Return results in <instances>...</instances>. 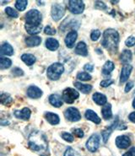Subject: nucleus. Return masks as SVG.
I'll return each mask as SVG.
<instances>
[{
    "label": "nucleus",
    "instance_id": "nucleus-47",
    "mask_svg": "<svg viewBox=\"0 0 135 156\" xmlns=\"http://www.w3.org/2000/svg\"><path fill=\"white\" fill-rule=\"evenodd\" d=\"M129 152L131 153L133 155L135 156V147H132L131 149H129Z\"/></svg>",
    "mask_w": 135,
    "mask_h": 156
},
{
    "label": "nucleus",
    "instance_id": "nucleus-50",
    "mask_svg": "<svg viewBox=\"0 0 135 156\" xmlns=\"http://www.w3.org/2000/svg\"><path fill=\"white\" fill-rule=\"evenodd\" d=\"M42 156H43V155H42Z\"/></svg>",
    "mask_w": 135,
    "mask_h": 156
},
{
    "label": "nucleus",
    "instance_id": "nucleus-36",
    "mask_svg": "<svg viewBox=\"0 0 135 156\" xmlns=\"http://www.w3.org/2000/svg\"><path fill=\"white\" fill-rule=\"evenodd\" d=\"M61 137L63 140H65V141L69 142V143H72L73 141V136L69 133H66V132H63L62 133V134H61Z\"/></svg>",
    "mask_w": 135,
    "mask_h": 156
},
{
    "label": "nucleus",
    "instance_id": "nucleus-19",
    "mask_svg": "<svg viewBox=\"0 0 135 156\" xmlns=\"http://www.w3.org/2000/svg\"><path fill=\"white\" fill-rule=\"evenodd\" d=\"M25 42L27 45V47H37L41 43V38L39 37H37V36H31V37L26 38Z\"/></svg>",
    "mask_w": 135,
    "mask_h": 156
},
{
    "label": "nucleus",
    "instance_id": "nucleus-48",
    "mask_svg": "<svg viewBox=\"0 0 135 156\" xmlns=\"http://www.w3.org/2000/svg\"><path fill=\"white\" fill-rule=\"evenodd\" d=\"M123 156H133V154H132L131 153L129 152V151H128V152H127V153H125L124 154H123Z\"/></svg>",
    "mask_w": 135,
    "mask_h": 156
},
{
    "label": "nucleus",
    "instance_id": "nucleus-29",
    "mask_svg": "<svg viewBox=\"0 0 135 156\" xmlns=\"http://www.w3.org/2000/svg\"><path fill=\"white\" fill-rule=\"evenodd\" d=\"M26 30L27 33H29L30 35L35 36V35L39 34L41 31L42 26L41 25H40V26H28V25H26Z\"/></svg>",
    "mask_w": 135,
    "mask_h": 156
},
{
    "label": "nucleus",
    "instance_id": "nucleus-41",
    "mask_svg": "<svg viewBox=\"0 0 135 156\" xmlns=\"http://www.w3.org/2000/svg\"><path fill=\"white\" fill-rule=\"evenodd\" d=\"M125 44H126V46L127 47H133L135 45V37H129L126 40V41H125Z\"/></svg>",
    "mask_w": 135,
    "mask_h": 156
},
{
    "label": "nucleus",
    "instance_id": "nucleus-25",
    "mask_svg": "<svg viewBox=\"0 0 135 156\" xmlns=\"http://www.w3.org/2000/svg\"><path fill=\"white\" fill-rule=\"evenodd\" d=\"M74 86L84 94H88L92 90V86L91 84H85V83H82L80 82H75Z\"/></svg>",
    "mask_w": 135,
    "mask_h": 156
},
{
    "label": "nucleus",
    "instance_id": "nucleus-44",
    "mask_svg": "<svg viewBox=\"0 0 135 156\" xmlns=\"http://www.w3.org/2000/svg\"><path fill=\"white\" fill-rule=\"evenodd\" d=\"M133 86H134V82L133 81H128L126 84V86H125V92L126 93L129 92L133 88Z\"/></svg>",
    "mask_w": 135,
    "mask_h": 156
},
{
    "label": "nucleus",
    "instance_id": "nucleus-42",
    "mask_svg": "<svg viewBox=\"0 0 135 156\" xmlns=\"http://www.w3.org/2000/svg\"><path fill=\"white\" fill-rule=\"evenodd\" d=\"M73 133H74V135L76 136V137H78V138H82L83 137H84V132H83V130L81 129V128H76V129H73Z\"/></svg>",
    "mask_w": 135,
    "mask_h": 156
},
{
    "label": "nucleus",
    "instance_id": "nucleus-16",
    "mask_svg": "<svg viewBox=\"0 0 135 156\" xmlns=\"http://www.w3.org/2000/svg\"><path fill=\"white\" fill-rule=\"evenodd\" d=\"M49 102L55 107H60L63 104V100L59 94H52L49 96Z\"/></svg>",
    "mask_w": 135,
    "mask_h": 156
},
{
    "label": "nucleus",
    "instance_id": "nucleus-14",
    "mask_svg": "<svg viewBox=\"0 0 135 156\" xmlns=\"http://www.w3.org/2000/svg\"><path fill=\"white\" fill-rule=\"evenodd\" d=\"M77 37H78V34L75 30H72V31L68 33L65 37V40H64L66 47H69V48H73L74 43L76 41Z\"/></svg>",
    "mask_w": 135,
    "mask_h": 156
},
{
    "label": "nucleus",
    "instance_id": "nucleus-2",
    "mask_svg": "<svg viewBox=\"0 0 135 156\" xmlns=\"http://www.w3.org/2000/svg\"><path fill=\"white\" fill-rule=\"evenodd\" d=\"M119 43V34L116 30L107 29L103 33L101 45L112 53H117Z\"/></svg>",
    "mask_w": 135,
    "mask_h": 156
},
{
    "label": "nucleus",
    "instance_id": "nucleus-31",
    "mask_svg": "<svg viewBox=\"0 0 135 156\" xmlns=\"http://www.w3.org/2000/svg\"><path fill=\"white\" fill-rule=\"evenodd\" d=\"M11 65H12V61L9 58H4V57L0 58V68H1V69H7L10 68Z\"/></svg>",
    "mask_w": 135,
    "mask_h": 156
},
{
    "label": "nucleus",
    "instance_id": "nucleus-8",
    "mask_svg": "<svg viewBox=\"0 0 135 156\" xmlns=\"http://www.w3.org/2000/svg\"><path fill=\"white\" fill-rule=\"evenodd\" d=\"M65 14V9L62 5L59 4H54L52 6L51 15L52 18L55 21H59L63 17Z\"/></svg>",
    "mask_w": 135,
    "mask_h": 156
},
{
    "label": "nucleus",
    "instance_id": "nucleus-28",
    "mask_svg": "<svg viewBox=\"0 0 135 156\" xmlns=\"http://www.w3.org/2000/svg\"><path fill=\"white\" fill-rule=\"evenodd\" d=\"M21 60L26 63V65L31 66L36 62V57L33 54H30V53H26L21 56Z\"/></svg>",
    "mask_w": 135,
    "mask_h": 156
},
{
    "label": "nucleus",
    "instance_id": "nucleus-34",
    "mask_svg": "<svg viewBox=\"0 0 135 156\" xmlns=\"http://www.w3.org/2000/svg\"><path fill=\"white\" fill-rule=\"evenodd\" d=\"M5 13L8 16H9L11 18H18L19 17L18 12H16L14 9L10 7H7L5 9Z\"/></svg>",
    "mask_w": 135,
    "mask_h": 156
},
{
    "label": "nucleus",
    "instance_id": "nucleus-49",
    "mask_svg": "<svg viewBox=\"0 0 135 156\" xmlns=\"http://www.w3.org/2000/svg\"><path fill=\"white\" fill-rule=\"evenodd\" d=\"M133 108H135V98H134V100H133Z\"/></svg>",
    "mask_w": 135,
    "mask_h": 156
},
{
    "label": "nucleus",
    "instance_id": "nucleus-3",
    "mask_svg": "<svg viewBox=\"0 0 135 156\" xmlns=\"http://www.w3.org/2000/svg\"><path fill=\"white\" fill-rule=\"evenodd\" d=\"M64 72V67L60 62H55L48 67L47 70V75L51 80H58Z\"/></svg>",
    "mask_w": 135,
    "mask_h": 156
},
{
    "label": "nucleus",
    "instance_id": "nucleus-21",
    "mask_svg": "<svg viewBox=\"0 0 135 156\" xmlns=\"http://www.w3.org/2000/svg\"><path fill=\"white\" fill-rule=\"evenodd\" d=\"M93 98V101L99 105H106V102H107V98L105 94H101V93H98L96 92L95 94H93L92 96Z\"/></svg>",
    "mask_w": 135,
    "mask_h": 156
},
{
    "label": "nucleus",
    "instance_id": "nucleus-46",
    "mask_svg": "<svg viewBox=\"0 0 135 156\" xmlns=\"http://www.w3.org/2000/svg\"><path fill=\"white\" fill-rule=\"evenodd\" d=\"M128 119L130 120V122L135 123V112L130 113V115L128 116Z\"/></svg>",
    "mask_w": 135,
    "mask_h": 156
},
{
    "label": "nucleus",
    "instance_id": "nucleus-27",
    "mask_svg": "<svg viewBox=\"0 0 135 156\" xmlns=\"http://www.w3.org/2000/svg\"><path fill=\"white\" fill-rule=\"evenodd\" d=\"M114 69H115V65H114L113 62L112 61H107L103 66L101 73H102L103 75H110L111 73L114 70Z\"/></svg>",
    "mask_w": 135,
    "mask_h": 156
},
{
    "label": "nucleus",
    "instance_id": "nucleus-10",
    "mask_svg": "<svg viewBox=\"0 0 135 156\" xmlns=\"http://www.w3.org/2000/svg\"><path fill=\"white\" fill-rule=\"evenodd\" d=\"M131 144V140L127 135H121L116 138V145L119 149H127Z\"/></svg>",
    "mask_w": 135,
    "mask_h": 156
},
{
    "label": "nucleus",
    "instance_id": "nucleus-43",
    "mask_svg": "<svg viewBox=\"0 0 135 156\" xmlns=\"http://www.w3.org/2000/svg\"><path fill=\"white\" fill-rule=\"evenodd\" d=\"M113 82L114 81L112 80H105L101 82V87H108L111 84H112Z\"/></svg>",
    "mask_w": 135,
    "mask_h": 156
},
{
    "label": "nucleus",
    "instance_id": "nucleus-45",
    "mask_svg": "<svg viewBox=\"0 0 135 156\" xmlns=\"http://www.w3.org/2000/svg\"><path fill=\"white\" fill-rule=\"evenodd\" d=\"M84 70H86L88 72H92L94 70V66L92 64H85L84 67Z\"/></svg>",
    "mask_w": 135,
    "mask_h": 156
},
{
    "label": "nucleus",
    "instance_id": "nucleus-17",
    "mask_svg": "<svg viewBox=\"0 0 135 156\" xmlns=\"http://www.w3.org/2000/svg\"><path fill=\"white\" fill-rule=\"evenodd\" d=\"M44 116L51 125H58L60 122V118H59V115H57L53 112H46Z\"/></svg>",
    "mask_w": 135,
    "mask_h": 156
},
{
    "label": "nucleus",
    "instance_id": "nucleus-32",
    "mask_svg": "<svg viewBox=\"0 0 135 156\" xmlns=\"http://www.w3.org/2000/svg\"><path fill=\"white\" fill-rule=\"evenodd\" d=\"M28 4V1L26 0H17L15 2V8L18 9L19 11H24L27 7Z\"/></svg>",
    "mask_w": 135,
    "mask_h": 156
},
{
    "label": "nucleus",
    "instance_id": "nucleus-38",
    "mask_svg": "<svg viewBox=\"0 0 135 156\" xmlns=\"http://www.w3.org/2000/svg\"><path fill=\"white\" fill-rule=\"evenodd\" d=\"M95 8L97 9H101V10H106L107 9V6L101 1H96L95 3Z\"/></svg>",
    "mask_w": 135,
    "mask_h": 156
},
{
    "label": "nucleus",
    "instance_id": "nucleus-18",
    "mask_svg": "<svg viewBox=\"0 0 135 156\" xmlns=\"http://www.w3.org/2000/svg\"><path fill=\"white\" fill-rule=\"evenodd\" d=\"M75 53L80 56L86 57L88 55L87 45L84 41H80L75 47Z\"/></svg>",
    "mask_w": 135,
    "mask_h": 156
},
{
    "label": "nucleus",
    "instance_id": "nucleus-11",
    "mask_svg": "<svg viewBox=\"0 0 135 156\" xmlns=\"http://www.w3.org/2000/svg\"><path fill=\"white\" fill-rule=\"evenodd\" d=\"M118 118L117 117V119L116 121L114 122L112 124V125H110L109 127H107L106 129H104V130L101 132V136H102V139L104 143H106L107 140H108V138H109L110 135L112 134V133L113 132L115 129H117V127H118Z\"/></svg>",
    "mask_w": 135,
    "mask_h": 156
},
{
    "label": "nucleus",
    "instance_id": "nucleus-26",
    "mask_svg": "<svg viewBox=\"0 0 135 156\" xmlns=\"http://www.w3.org/2000/svg\"><path fill=\"white\" fill-rule=\"evenodd\" d=\"M101 114L103 118L105 120H110L112 117V105L106 104L102 107L101 109Z\"/></svg>",
    "mask_w": 135,
    "mask_h": 156
},
{
    "label": "nucleus",
    "instance_id": "nucleus-9",
    "mask_svg": "<svg viewBox=\"0 0 135 156\" xmlns=\"http://www.w3.org/2000/svg\"><path fill=\"white\" fill-rule=\"evenodd\" d=\"M64 116L66 119L70 122H78L81 119V115L79 110L74 107H69L64 112Z\"/></svg>",
    "mask_w": 135,
    "mask_h": 156
},
{
    "label": "nucleus",
    "instance_id": "nucleus-39",
    "mask_svg": "<svg viewBox=\"0 0 135 156\" xmlns=\"http://www.w3.org/2000/svg\"><path fill=\"white\" fill-rule=\"evenodd\" d=\"M44 32L48 35H50V36H52V35H55L56 34V30L54 28H52L50 26H47L44 29Z\"/></svg>",
    "mask_w": 135,
    "mask_h": 156
},
{
    "label": "nucleus",
    "instance_id": "nucleus-22",
    "mask_svg": "<svg viewBox=\"0 0 135 156\" xmlns=\"http://www.w3.org/2000/svg\"><path fill=\"white\" fill-rule=\"evenodd\" d=\"M1 51V55L2 56H4V55L12 56V55L14 54V48L12 47V46L9 43L4 42L1 46V51Z\"/></svg>",
    "mask_w": 135,
    "mask_h": 156
},
{
    "label": "nucleus",
    "instance_id": "nucleus-7",
    "mask_svg": "<svg viewBox=\"0 0 135 156\" xmlns=\"http://www.w3.org/2000/svg\"><path fill=\"white\" fill-rule=\"evenodd\" d=\"M68 9L74 15H80L83 13L84 9V4L83 1L80 0H74V1H69L68 3Z\"/></svg>",
    "mask_w": 135,
    "mask_h": 156
},
{
    "label": "nucleus",
    "instance_id": "nucleus-30",
    "mask_svg": "<svg viewBox=\"0 0 135 156\" xmlns=\"http://www.w3.org/2000/svg\"><path fill=\"white\" fill-rule=\"evenodd\" d=\"M0 101H1V103L3 105H9L13 102V99L9 94H6V93H2L1 97H0Z\"/></svg>",
    "mask_w": 135,
    "mask_h": 156
},
{
    "label": "nucleus",
    "instance_id": "nucleus-15",
    "mask_svg": "<svg viewBox=\"0 0 135 156\" xmlns=\"http://www.w3.org/2000/svg\"><path fill=\"white\" fill-rule=\"evenodd\" d=\"M132 70H133V66L129 65V64H127V65H124L123 67L120 75L121 83H125L128 80V78L130 77V74H131Z\"/></svg>",
    "mask_w": 135,
    "mask_h": 156
},
{
    "label": "nucleus",
    "instance_id": "nucleus-1",
    "mask_svg": "<svg viewBox=\"0 0 135 156\" xmlns=\"http://www.w3.org/2000/svg\"><path fill=\"white\" fill-rule=\"evenodd\" d=\"M28 144L30 149L37 152H45L48 149V139L40 131H33L30 134Z\"/></svg>",
    "mask_w": 135,
    "mask_h": 156
},
{
    "label": "nucleus",
    "instance_id": "nucleus-12",
    "mask_svg": "<svg viewBox=\"0 0 135 156\" xmlns=\"http://www.w3.org/2000/svg\"><path fill=\"white\" fill-rule=\"evenodd\" d=\"M27 96L31 99H39L42 96L43 92L41 90L40 88H38L36 85H31L27 89Z\"/></svg>",
    "mask_w": 135,
    "mask_h": 156
},
{
    "label": "nucleus",
    "instance_id": "nucleus-40",
    "mask_svg": "<svg viewBox=\"0 0 135 156\" xmlns=\"http://www.w3.org/2000/svg\"><path fill=\"white\" fill-rule=\"evenodd\" d=\"M11 73H13L14 75H15V76H23L24 75V71L20 69V68H14V69H12Z\"/></svg>",
    "mask_w": 135,
    "mask_h": 156
},
{
    "label": "nucleus",
    "instance_id": "nucleus-24",
    "mask_svg": "<svg viewBox=\"0 0 135 156\" xmlns=\"http://www.w3.org/2000/svg\"><path fill=\"white\" fill-rule=\"evenodd\" d=\"M46 47L50 51H56L59 47V42L54 38H48L46 41Z\"/></svg>",
    "mask_w": 135,
    "mask_h": 156
},
{
    "label": "nucleus",
    "instance_id": "nucleus-35",
    "mask_svg": "<svg viewBox=\"0 0 135 156\" xmlns=\"http://www.w3.org/2000/svg\"><path fill=\"white\" fill-rule=\"evenodd\" d=\"M63 156H81L75 149H73L72 147H68L66 151L64 152Z\"/></svg>",
    "mask_w": 135,
    "mask_h": 156
},
{
    "label": "nucleus",
    "instance_id": "nucleus-33",
    "mask_svg": "<svg viewBox=\"0 0 135 156\" xmlns=\"http://www.w3.org/2000/svg\"><path fill=\"white\" fill-rule=\"evenodd\" d=\"M77 80H80V81H88L92 79L91 75L90 73H85V72H80L77 74Z\"/></svg>",
    "mask_w": 135,
    "mask_h": 156
},
{
    "label": "nucleus",
    "instance_id": "nucleus-5",
    "mask_svg": "<svg viewBox=\"0 0 135 156\" xmlns=\"http://www.w3.org/2000/svg\"><path fill=\"white\" fill-rule=\"evenodd\" d=\"M80 97V93L72 88H66L64 90L62 91V98L63 101L68 104H72L74 101Z\"/></svg>",
    "mask_w": 135,
    "mask_h": 156
},
{
    "label": "nucleus",
    "instance_id": "nucleus-20",
    "mask_svg": "<svg viewBox=\"0 0 135 156\" xmlns=\"http://www.w3.org/2000/svg\"><path fill=\"white\" fill-rule=\"evenodd\" d=\"M85 118L87 120L91 121L92 122H94L95 124H100L101 122V120L99 117L98 115L92 110H87L85 112Z\"/></svg>",
    "mask_w": 135,
    "mask_h": 156
},
{
    "label": "nucleus",
    "instance_id": "nucleus-4",
    "mask_svg": "<svg viewBox=\"0 0 135 156\" xmlns=\"http://www.w3.org/2000/svg\"><path fill=\"white\" fill-rule=\"evenodd\" d=\"M25 20L28 26H40L42 16L37 9H30L26 14Z\"/></svg>",
    "mask_w": 135,
    "mask_h": 156
},
{
    "label": "nucleus",
    "instance_id": "nucleus-23",
    "mask_svg": "<svg viewBox=\"0 0 135 156\" xmlns=\"http://www.w3.org/2000/svg\"><path fill=\"white\" fill-rule=\"evenodd\" d=\"M132 58H133V55H132L131 51H129V50H123L120 56L121 62L125 65H127L131 62Z\"/></svg>",
    "mask_w": 135,
    "mask_h": 156
},
{
    "label": "nucleus",
    "instance_id": "nucleus-37",
    "mask_svg": "<svg viewBox=\"0 0 135 156\" xmlns=\"http://www.w3.org/2000/svg\"><path fill=\"white\" fill-rule=\"evenodd\" d=\"M101 31L99 30H92L91 34V38L92 41H97L101 37Z\"/></svg>",
    "mask_w": 135,
    "mask_h": 156
},
{
    "label": "nucleus",
    "instance_id": "nucleus-6",
    "mask_svg": "<svg viewBox=\"0 0 135 156\" xmlns=\"http://www.w3.org/2000/svg\"><path fill=\"white\" fill-rule=\"evenodd\" d=\"M101 143V137L98 133L92 134L86 142V149L92 153H95L99 149Z\"/></svg>",
    "mask_w": 135,
    "mask_h": 156
},
{
    "label": "nucleus",
    "instance_id": "nucleus-13",
    "mask_svg": "<svg viewBox=\"0 0 135 156\" xmlns=\"http://www.w3.org/2000/svg\"><path fill=\"white\" fill-rule=\"evenodd\" d=\"M30 114H31V112H30V110L29 108H27V107L23 108L21 111L16 110V111L14 112V116H15L16 118L24 120V121L29 120L30 117Z\"/></svg>",
    "mask_w": 135,
    "mask_h": 156
}]
</instances>
